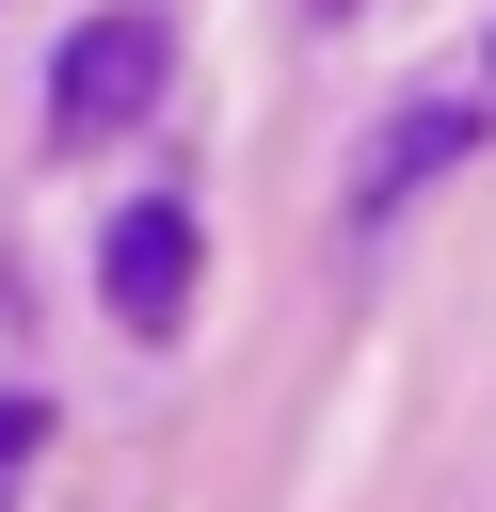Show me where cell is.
<instances>
[{
  "label": "cell",
  "mask_w": 496,
  "mask_h": 512,
  "mask_svg": "<svg viewBox=\"0 0 496 512\" xmlns=\"http://www.w3.org/2000/svg\"><path fill=\"white\" fill-rule=\"evenodd\" d=\"M192 272H208V240H192V208H176V192L112 208L96 288H112V320H128V336H176V320H192Z\"/></svg>",
  "instance_id": "obj_2"
},
{
  "label": "cell",
  "mask_w": 496,
  "mask_h": 512,
  "mask_svg": "<svg viewBox=\"0 0 496 512\" xmlns=\"http://www.w3.org/2000/svg\"><path fill=\"white\" fill-rule=\"evenodd\" d=\"M464 144H480V96H400V112H384V144H368V176H352V224H400Z\"/></svg>",
  "instance_id": "obj_3"
},
{
  "label": "cell",
  "mask_w": 496,
  "mask_h": 512,
  "mask_svg": "<svg viewBox=\"0 0 496 512\" xmlns=\"http://www.w3.org/2000/svg\"><path fill=\"white\" fill-rule=\"evenodd\" d=\"M32 416H48V400H0V480L32 464Z\"/></svg>",
  "instance_id": "obj_4"
},
{
  "label": "cell",
  "mask_w": 496,
  "mask_h": 512,
  "mask_svg": "<svg viewBox=\"0 0 496 512\" xmlns=\"http://www.w3.org/2000/svg\"><path fill=\"white\" fill-rule=\"evenodd\" d=\"M160 80H176V32H160V16H80V32L48 48V128H64V144L144 128V112H160Z\"/></svg>",
  "instance_id": "obj_1"
}]
</instances>
